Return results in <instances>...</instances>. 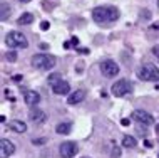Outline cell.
<instances>
[{"label": "cell", "instance_id": "1", "mask_svg": "<svg viewBox=\"0 0 159 158\" xmlns=\"http://www.w3.org/2000/svg\"><path fill=\"white\" fill-rule=\"evenodd\" d=\"M121 17V12L116 7L111 5H102V7H96L92 10V19L97 24H109V22H116Z\"/></svg>", "mask_w": 159, "mask_h": 158}, {"label": "cell", "instance_id": "2", "mask_svg": "<svg viewBox=\"0 0 159 158\" xmlns=\"http://www.w3.org/2000/svg\"><path fill=\"white\" fill-rule=\"evenodd\" d=\"M32 66L42 71H49L55 66V57L50 54H35L32 57Z\"/></svg>", "mask_w": 159, "mask_h": 158}, {"label": "cell", "instance_id": "3", "mask_svg": "<svg viewBox=\"0 0 159 158\" xmlns=\"http://www.w3.org/2000/svg\"><path fill=\"white\" fill-rule=\"evenodd\" d=\"M5 42H7L8 47H12V49H17V47L25 49V47L29 45V42H27V39H25V36H24L22 32H19V31L8 32L7 37H5Z\"/></svg>", "mask_w": 159, "mask_h": 158}, {"label": "cell", "instance_id": "4", "mask_svg": "<svg viewBox=\"0 0 159 158\" xmlns=\"http://www.w3.org/2000/svg\"><path fill=\"white\" fill-rule=\"evenodd\" d=\"M137 76L143 81H151V83L159 81V67L152 66V64H144L139 69V72H137Z\"/></svg>", "mask_w": 159, "mask_h": 158}, {"label": "cell", "instance_id": "5", "mask_svg": "<svg viewBox=\"0 0 159 158\" xmlns=\"http://www.w3.org/2000/svg\"><path fill=\"white\" fill-rule=\"evenodd\" d=\"M132 84L129 83L127 79H119V81H116V83L112 84V88H111V91H112V94L116 98H122V96H126L129 94V93H132Z\"/></svg>", "mask_w": 159, "mask_h": 158}, {"label": "cell", "instance_id": "6", "mask_svg": "<svg viewBox=\"0 0 159 158\" xmlns=\"http://www.w3.org/2000/svg\"><path fill=\"white\" fill-rule=\"evenodd\" d=\"M131 119H134V121L141 123V125H146V126H149L154 123V116L144 109H136L134 113L131 114Z\"/></svg>", "mask_w": 159, "mask_h": 158}, {"label": "cell", "instance_id": "7", "mask_svg": "<svg viewBox=\"0 0 159 158\" xmlns=\"http://www.w3.org/2000/svg\"><path fill=\"white\" fill-rule=\"evenodd\" d=\"M101 71L104 76H107V78H116V76L119 74V66L112 61V59H106V61L101 64Z\"/></svg>", "mask_w": 159, "mask_h": 158}, {"label": "cell", "instance_id": "8", "mask_svg": "<svg viewBox=\"0 0 159 158\" xmlns=\"http://www.w3.org/2000/svg\"><path fill=\"white\" fill-rule=\"evenodd\" d=\"M77 151H79V148H77V145L74 141H66L61 145V155L62 158H72L77 155Z\"/></svg>", "mask_w": 159, "mask_h": 158}, {"label": "cell", "instance_id": "9", "mask_svg": "<svg viewBox=\"0 0 159 158\" xmlns=\"http://www.w3.org/2000/svg\"><path fill=\"white\" fill-rule=\"evenodd\" d=\"M50 88H52V93L57 94V96H64V94H69V93H70V84H69L67 81H64V79L52 84Z\"/></svg>", "mask_w": 159, "mask_h": 158}, {"label": "cell", "instance_id": "10", "mask_svg": "<svg viewBox=\"0 0 159 158\" xmlns=\"http://www.w3.org/2000/svg\"><path fill=\"white\" fill-rule=\"evenodd\" d=\"M14 151H15V146L10 140L3 138L0 141V158H8L10 155H14Z\"/></svg>", "mask_w": 159, "mask_h": 158}, {"label": "cell", "instance_id": "11", "mask_svg": "<svg viewBox=\"0 0 159 158\" xmlns=\"http://www.w3.org/2000/svg\"><path fill=\"white\" fill-rule=\"evenodd\" d=\"M24 101L27 106H37L39 103H40V94H39L37 91H25L24 94Z\"/></svg>", "mask_w": 159, "mask_h": 158}, {"label": "cell", "instance_id": "12", "mask_svg": "<svg viewBox=\"0 0 159 158\" xmlns=\"http://www.w3.org/2000/svg\"><path fill=\"white\" fill-rule=\"evenodd\" d=\"M85 99V91L84 89H77L75 93H70L67 98V103L69 104H77V103H82Z\"/></svg>", "mask_w": 159, "mask_h": 158}, {"label": "cell", "instance_id": "13", "mask_svg": "<svg viewBox=\"0 0 159 158\" xmlns=\"http://www.w3.org/2000/svg\"><path fill=\"white\" fill-rule=\"evenodd\" d=\"M8 128H10L14 133H25V131H27V125H25L24 121H20V119H12V121L8 123Z\"/></svg>", "mask_w": 159, "mask_h": 158}, {"label": "cell", "instance_id": "14", "mask_svg": "<svg viewBox=\"0 0 159 158\" xmlns=\"http://www.w3.org/2000/svg\"><path fill=\"white\" fill-rule=\"evenodd\" d=\"M29 118H30L34 123H44L45 119H47L45 113H44V111H40L39 108H35V109H30V113H29Z\"/></svg>", "mask_w": 159, "mask_h": 158}, {"label": "cell", "instance_id": "15", "mask_svg": "<svg viewBox=\"0 0 159 158\" xmlns=\"http://www.w3.org/2000/svg\"><path fill=\"white\" fill-rule=\"evenodd\" d=\"M70 130H72V123H59L55 126V133H59V135H69Z\"/></svg>", "mask_w": 159, "mask_h": 158}, {"label": "cell", "instance_id": "16", "mask_svg": "<svg viewBox=\"0 0 159 158\" xmlns=\"http://www.w3.org/2000/svg\"><path fill=\"white\" fill-rule=\"evenodd\" d=\"M34 22V15L30 14V12H25V14H22L19 17V20H17V24L19 25H29Z\"/></svg>", "mask_w": 159, "mask_h": 158}, {"label": "cell", "instance_id": "17", "mask_svg": "<svg viewBox=\"0 0 159 158\" xmlns=\"http://www.w3.org/2000/svg\"><path fill=\"white\" fill-rule=\"evenodd\" d=\"M137 145V141H136V138L134 136H124L122 138V146H126V148H134Z\"/></svg>", "mask_w": 159, "mask_h": 158}, {"label": "cell", "instance_id": "18", "mask_svg": "<svg viewBox=\"0 0 159 158\" xmlns=\"http://www.w3.org/2000/svg\"><path fill=\"white\" fill-rule=\"evenodd\" d=\"M61 79H62V76H61V74H50V76H49V84L52 86V84L59 83Z\"/></svg>", "mask_w": 159, "mask_h": 158}, {"label": "cell", "instance_id": "19", "mask_svg": "<svg viewBox=\"0 0 159 158\" xmlns=\"http://www.w3.org/2000/svg\"><path fill=\"white\" fill-rule=\"evenodd\" d=\"M111 155H112V158H119V156H121V148H119V146H114L112 151H111Z\"/></svg>", "mask_w": 159, "mask_h": 158}, {"label": "cell", "instance_id": "20", "mask_svg": "<svg viewBox=\"0 0 159 158\" xmlns=\"http://www.w3.org/2000/svg\"><path fill=\"white\" fill-rule=\"evenodd\" d=\"M7 59H8V61H10V62H14L15 59H17V54L14 52V50H10V52L7 54Z\"/></svg>", "mask_w": 159, "mask_h": 158}, {"label": "cell", "instance_id": "21", "mask_svg": "<svg viewBox=\"0 0 159 158\" xmlns=\"http://www.w3.org/2000/svg\"><path fill=\"white\" fill-rule=\"evenodd\" d=\"M49 27H50V24L47 22V20H44V22L40 24V29H42V31H49Z\"/></svg>", "mask_w": 159, "mask_h": 158}, {"label": "cell", "instance_id": "22", "mask_svg": "<svg viewBox=\"0 0 159 158\" xmlns=\"http://www.w3.org/2000/svg\"><path fill=\"white\" fill-rule=\"evenodd\" d=\"M152 54L159 59V45H154V47H152Z\"/></svg>", "mask_w": 159, "mask_h": 158}, {"label": "cell", "instance_id": "23", "mask_svg": "<svg viewBox=\"0 0 159 158\" xmlns=\"http://www.w3.org/2000/svg\"><path fill=\"white\" fill-rule=\"evenodd\" d=\"M70 45H74V47H77V45H79V39H77V37H72Z\"/></svg>", "mask_w": 159, "mask_h": 158}, {"label": "cell", "instance_id": "24", "mask_svg": "<svg viewBox=\"0 0 159 158\" xmlns=\"http://www.w3.org/2000/svg\"><path fill=\"white\" fill-rule=\"evenodd\" d=\"M22 79H24V78H22V76H19V74H17V76H14V81H15V83H20Z\"/></svg>", "mask_w": 159, "mask_h": 158}, {"label": "cell", "instance_id": "25", "mask_svg": "<svg viewBox=\"0 0 159 158\" xmlns=\"http://www.w3.org/2000/svg\"><path fill=\"white\" fill-rule=\"evenodd\" d=\"M129 123H131V119H122V121H121V125H122V126H127Z\"/></svg>", "mask_w": 159, "mask_h": 158}, {"label": "cell", "instance_id": "26", "mask_svg": "<svg viewBox=\"0 0 159 158\" xmlns=\"http://www.w3.org/2000/svg\"><path fill=\"white\" fill-rule=\"evenodd\" d=\"M144 145H146V148H152V145H151V141H149V140H146Z\"/></svg>", "mask_w": 159, "mask_h": 158}, {"label": "cell", "instance_id": "27", "mask_svg": "<svg viewBox=\"0 0 159 158\" xmlns=\"http://www.w3.org/2000/svg\"><path fill=\"white\" fill-rule=\"evenodd\" d=\"M80 54H89V49H79Z\"/></svg>", "mask_w": 159, "mask_h": 158}, {"label": "cell", "instance_id": "28", "mask_svg": "<svg viewBox=\"0 0 159 158\" xmlns=\"http://www.w3.org/2000/svg\"><path fill=\"white\" fill-rule=\"evenodd\" d=\"M34 143H35V145L37 143H45V140H34Z\"/></svg>", "mask_w": 159, "mask_h": 158}, {"label": "cell", "instance_id": "29", "mask_svg": "<svg viewBox=\"0 0 159 158\" xmlns=\"http://www.w3.org/2000/svg\"><path fill=\"white\" fill-rule=\"evenodd\" d=\"M151 29H156V31H159V24H154V25H152Z\"/></svg>", "mask_w": 159, "mask_h": 158}, {"label": "cell", "instance_id": "30", "mask_svg": "<svg viewBox=\"0 0 159 158\" xmlns=\"http://www.w3.org/2000/svg\"><path fill=\"white\" fill-rule=\"evenodd\" d=\"M19 2H22V3H27V2H30V0H19Z\"/></svg>", "mask_w": 159, "mask_h": 158}, {"label": "cell", "instance_id": "31", "mask_svg": "<svg viewBox=\"0 0 159 158\" xmlns=\"http://www.w3.org/2000/svg\"><path fill=\"white\" fill-rule=\"evenodd\" d=\"M156 131H157V133H159V125H157V126H156Z\"/></svg>", "mask_w": 159, "mask_h": 158}, {"label": "cell", "instance_id": "32", "mask_svg": "<svg viewBox=\"0 0 159 158\" xmlns=\"http://www.w3.org/2000/svg\"><path fill=\"white\" fill-rule=\"evenodd\" d=\"M157 7H159V0H157Z\"/></svg>", "mask_w": 159, "mask_h": 158}]
</instances>
